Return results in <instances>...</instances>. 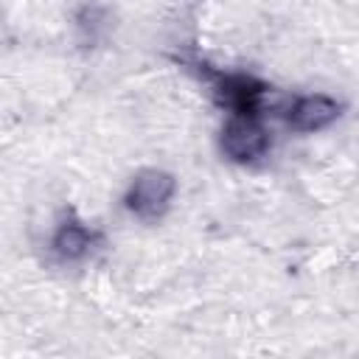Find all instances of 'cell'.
<instances>
[{
	"instance_id": "obj_6",
	"label": "cell",
	"mask_w": 359,
	"mask_h": 359,
	"mask_svg": "<svg viewBox=\"0 0 359 359\" xmlns=\"http://www.w3.org/2000/svg\"><path fill=\"white\" fill-rule=\"evenodd\" d=\"M73 28H76V36L81 39V45L95 48L109 31V8L98 0H84L73 11Z\"/></svg>"
},
{
	"instance_id": "obj_3",
	"label": "cell",
	"mask_w": 359,
	"mask_h": 359,
	"mask_svg": "<svg viewBox=\"0 0 359 359\" xmlns=\"http://www.w3.org/2000/svg\"><path fill=\"white\" fill-rule=\"evenodd\" d=\"M219 149L230 163L250 165L269 151V132L255 115H227L219 135Z\"/></svg>"
},
{
	"instance_id": "obj_5",
	"label": "cell",
	"mask_w": 359,
	"mask_h": 359,
	"mask_svg": "<svg viewBox=\"0 0 359 359\" xmlns=\"http://www.w3.org/2000/svg\"><path fill=\"white\" fill-rule=\"evenodd\" d=\"M98 244H101V233L95 227H90L87 222L70 216V219H62L56 224V230L48 241V250L59 264H79Z\"/></svg>"
},
{
	"instance_id": "obj_1",
	"label": "cell",
	"mask_w": 359,
	"mask_h": 359,
	"mask_svg": "<svg viewBox=\"0 0 359 359\" xmlns=\"http://www.w3.org/2000/svg\"><path fill=\"white\" fill-rule=\"evenodd\" d=\"M196 70L199 79H205L213 87L216 101L230 112V115H264V104L272 93V87L250 73H233V70H219L208 65L205 59H191L185 62Z\"/></svg>"
},
{
	"instance_id": "obj_4",
	"label": "cell",
	"mask_w": 359,
	"mask_h": 359,
	"mask_svg": "<svg viewBox=\"0 0 359 359\" xmlns=\"http://www.w3.org/2000/svg\"><path fill=\"white\" fill-rule=\"evenodd\" d=\"M283 112H286L289 129L309 135V132L328 129L342 115V104L325 93H309V95H294Z\"/></svg>"
},
{
	"instance_id": "obj_2",
	"label": "cell",
	"mask_w": 359,
	"mask_h": 359,
	"mask_svg": "<svg viewBox=\"0 0 359 359\" xmlns=\"http://www.w3.org/2000/svg\"><path fill=\"white\" fill-rule=\"evenodd\" d=\"M177 194V177L165 168H140L123 194V208L140 222H160Z\"/></svg>"
}]
</instances>
